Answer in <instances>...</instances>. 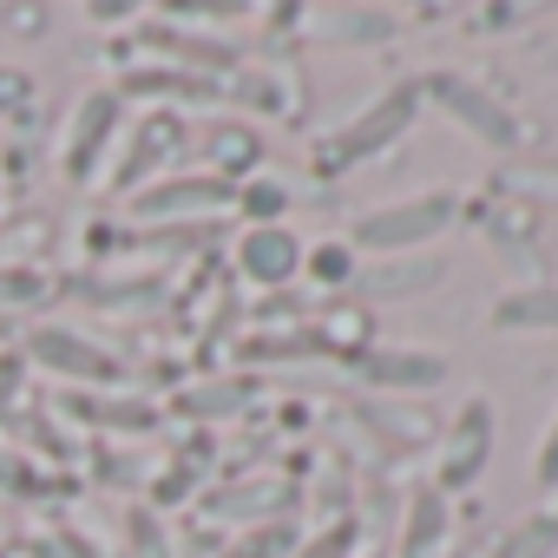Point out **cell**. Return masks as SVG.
Returning a JSON list of instances; mask_svg holds the SVG:
<instances>
[{"label":"cell","instance_id":"8992f818","mask_svg":"<svg viewBox=\"0 0 558 558\" xmlns=\"http://www.w3.org/2000/svg\"><path fill=\"white\" fill-rule=\"evenodd\" d=\"M119 132V93H86L80 112H73V145H66V171L73 178H93V158L112 145Z\"/></svg>","mask_w":558,"mask_h":558},{"label":"cell","instance_id":"ba28073f","mask_svg":"<svg viewBox=\"0 0 558 558\" xmlns=\"http://www.w3.org/2000/svg\"><path fill=\"white\" fill-rule=\"evenodd\" d=\"M34 362H47V368H60V375H80V381L119 375V362H112L106 349H93L86 336H66V329H40V336H34Z\"/></svg>","mask_w":558,"mask_h":558},{"label":"cell","instance_id":"7a4b0ae2","mask_svg":"<svg viewBox=\"0 0 558 558\" xmlns=\"http://www.w3.org/2000/svg\"><path fill=\"white\" fill-rule=\"evenodd\" d=\"M447 223H453V191H427V197L368 210L355 223V243H368V250H414V243H434Z\"/></svg>","mask_w":558,"mask_h":558},{"label":"cell","instance_id":"8fae6325","mask_svg":"<svg viewBox=\"0 0 558 558\" xmlns=\"http://www.w3.org/2000/svg\"><path fill=\"white\" fill-rule=\"evenodd\" d=\"M499 329H558V290H519L493 310Z\"/></svg>","mask_w":558,"mask_h":558},{"label":"cell","instance_id":"6da1fadb","mask_svg":"<svg viewBox=\"0 0 558 558\" xmlns=\"http://www.w3.org/2000/svg\"><path fill=\"white\" fill-rule=\"evenodd\" d=\"M414 106H421V93H414V86H395L381 106H368V112H362V119H349L329 145H316V171H342V165H355V158L381 151L395 132H408Z\"/></svg>","mask_w":558,"mask_h":558},{"label":"cell","instance_id":"2e32d148","mask_svg":"<svg viewBox=\"0 0 558 558\" xmlns=\"http://www.w3.org/2000/svg\"><path fill=\"white\" fill-rule=\"evenodd\" d=\"M256 217H276V210H283V184H250V197H243Z\"/></svg>","mask_w":558,"mask_h":558},{"label":"cell","instance_id":"5bb4252c","mask_svg":"<svg viewBox=\"0 0 558 558\" xmlns=\"http://www.w3.org/2000/svg\"><path fill=\"white\" fill-rule=\"evenodd\" d=\"M434 276H440V263H434V256H414V263H395V269H368V290H375V296H395V290L434 283Z\"/></svg>","mask_w":558,"mask_h":558},{"label":"cell","instance_id":"30bf717a","mask_svg":"<svg viewBox=\"0 0 558 558\" xmlns=\"http://www.w3.org/2000/svg\"><path fill=\"white\" fill-rule=\"evenodd\" d=\"M551 551H558V512H532L493 545V558H551Z\"/></svg>","mask_w":558,"mask_h":558},{"label":"cell","instance_id":"e0dca14e","mask_svg":"<svg viewBox=\"0 0 558 558\" xmlns=\"http://www.w3.org/2000/svg\"><path fill=\"white\" fill-rule=\"evenodd\" d=\"M551 506H558V493H551Z\"/></svg>","mask_w":558,"mask_h":558},{"label":"cell","instance_id":"9c48e42d","mask_svg":"<svg viewBox=\"0 0 558 558\" xmlns=\"http://www.w3.org/2000/svg\"><path fill=\"white\" fill-rule=\"evenodd\" d=\"M368 381L375 388H427L440 381V355H368Z\"/></svg>","mask_w":558,"mask_h":558},{"label":"cell","instance_id":"7c38bea8","mask_svg":"<svg viewBox=\"0 0 558 558\" xmlns=\"http://www.w3.org/2000/svg\"><path fill=\"white\" fill-rule=\"evenodd\" d=\"M440 538H447V506L440 499H414L408 506V545H401V558H434Z\"/></svg>","mask_w":558,"mask_h":558},{"label":"cell","instance_id":"52a82bcc","mask_svg":"<svg viewBox=\"0 0 558 558\" xmlns=\"http://www.w3.org/2000/svg\"><path fill=\"white\" fill-rule=\"evenodd\" d=\"M230 204V184L223 178H171V184H151L132 197L138 217H178V210H223Z\"/></svg>","mask_w":558,"mask_h":558},{"label":"cell","instance_id":"9a60e30c","mask_svg":"<svg viewBox=\"0 0 558 558\" xmlns=\"http://www.w3.org/2000/svg\"><path fill=\"white\" fill-rule=\"evenodd\" d=\"M532 480H538V493H558V414H551V427H545V440H538Z\"/></svg>","mask_w":558,"mask_h":558},{"label":"cell","instance_id":"4fadbf2b","mask_svg":"<svg viewBox=\"0 0 558 558\" xmlns=\"http://www.w3.org/2000/svg\"><path fill=\"white\" fill-rule=\"evenodd\" d=\"M125 93H138V99H151V93H178V99H210L217 86H210V80H197V73H165V66H138V73H125Z\"/></svg>","mask_w":558,"mask_h":558},{"label":"cell","instance_id":"5b68a950","mask_svg":"<svg viewBox=\"0 0 558 558\" xmlns=\"http://www.w3.org/2000/svg\"><path fill=\"white\" fill-rule=\"evenodd\" d=\"M236 263L250 283H290V276L303 269V243L283 230V223H256L243 243H236Z\"/></svg>","mask_w":558,"mask_h":558},{"label":"cell","instance_id":"277c9868","mask_svg":"<svg viewBox=\"0 0 558 558\" xmlns=\"http://www.w3.org/2000/svg\"><path fill=\"white\" fill-rule=\"evenodd\" d=\"M421 86H427V93H434V99H440V106H447L460 125H466V132H480L486 145H519V125H512V112H499V106H493L486 93H473L466 80H453V73H434V80H421Z\"/></svg>","mask_w":558,"mask_h":558},{"label":"cell","instance_id":"3957f363","mask_svg":"<svg viewBox=\"0 0 558 558\" xmlns=\"http://www.w3.org/2000/svg\"><path fill=\"white\" fill-rule=\"evenodd\" d=\"M486 453H493V408L486 401H466L460 421H453V434H447V453H440L434 480L453 493V486H466V480L486 473Z\"/></svg>","mask_w":558,"mask_h":558}]
</instances>
